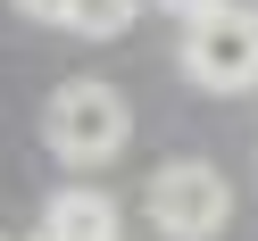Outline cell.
<instances>
[{"instance_id":"obj_6","label":"cell","mask_w":258,"mask_h":241,"mask_svg":"<svg viewBox=\"0 0 258 241\" xmlns=\"http://www.w3.org/2000/svg\"><path fill=\"white\" fill-rule=\"evenodd\" d=\"M175 17H208V9H225V0H167Z\"/></svg>"},{"instance_id":"obj_3","label":"cell","mask_w":258,"mask_h":241,"mask_svg":"<svg viewBox=\"0 0 258 241\" xmlns=\"http://www.w3.org/2000/svg\"><path fill=\"white\" fill-rule=\"evenodd\" d=\"M183 75L208 92H250L258 84V9H208L183 17Z\"/></svg>"},{"instance_id":"obj_7","label":"cell","mask_w":258,"mask_h":241,"mask_svg":"<svg viewBox=\"0 0 258 241\" xmlns=\"http://www.w3.org/2000/svg\"><path fill=\"white\" fill-rule=\"evenodd\" d=\"M17 9H25V17H50V25H58V9H67V0H17Z\"/></svg>"},{"instance_id":"obj_2","label":"cell","mask_w":258,"mask_h":241,"mask_svg":"<svg viewBox=\"0 0 258 241\" xmlns=\"http://www.w3.org/2000/svg\"><path fill=\"white\" fill-rule=\"evenodd\" d=\"M142 208H150V224L167 241H217L225 216H233V183H225L217 167H200V158H175V167L150 175Z\"/></svg>"},{"instance_id":"obj_5","label":"cell","mask_w":258,"mask_h":241,"mask_svg":"<svg viewBox=\"0 0 258 241\" xmlns=\"http://www.w3.org/2000/svg\"><path fill=\"white\" fill-rule=\"evenodd\" d=\"M134 9H142V0H67V9H58V25L108 42V34H125V25H134Z\"/></svg>"},{"instance_id":"obj_4","label":"cell","mask_w":258,"mask_h":241,"mask_svg":"<svg viewBox=\"0 0 258 241\" xmlns=\"http://www.w3.org/2000/svg\"><path fill=\"white\" fill-rule=\"evenodd\" d=\"M42 241H117V200L108 191H58L42 216Z\"/></svg>"},{"instance_id":"obj_1","label":"cell","mask_w":258,"mask_h":241,"mask_svg":"<svg viewBox=\"0 0 258 241\" xmlns=\"http://www.w3.org/2000/svg\"><path fill=\"white\" fill-rule=\"evenodd\" d=\"M42 133H50V150L67 158V167H108V158L125 150V133H134V108H125V92H117V84L75 75V84H58V92H50Z\"/></svg>"}]
</instances>
